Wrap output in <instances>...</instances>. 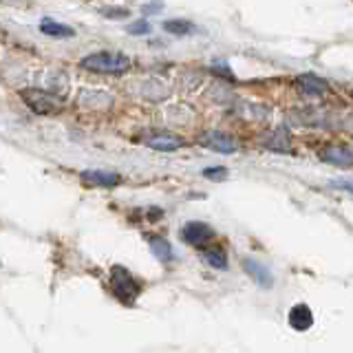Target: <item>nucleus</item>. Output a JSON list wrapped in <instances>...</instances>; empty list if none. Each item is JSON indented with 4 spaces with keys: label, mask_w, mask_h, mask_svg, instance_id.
Here are the masks:
<instances>
[{
    "label": "nucleus",
    "mask_w": 353,
    "mask_h": 353,
    "mask_svg": "<svg viewBox=\"0 0 353 353\" xmlns=\"http://www.w3.org/2000/svg\"><path fill=\"white\" fill-rule=\"evenodd\" d=\"M80 66L88 73L99 75H121L130 69V60L119 51H97L80 60Z\"/></svg>",
    "instance_id": "obj_1"
},
{
    "label": "nucleus",
    "mask_w": 353,
    "mask_h": 353,
    "mask_svg": "<svg viewBox=\"0 0 353 353\" xmlns=\"http://www.w3.org/2000/svg\"><path fill=\"white\" fill-rule=\"evenodd\" d=\"M110 292L124 305H135V301L141 294V283L121 265H113L110 270Z\"/></svg>",
    "instance_id": "obj_2"
},
{
    "label": "nucleus",
    "mask_w": 353,
    "mask_h": 353,
    "mask_svg": "<svg viewBox=\"0 0 353 353\" xmlns=\"http://www.w3.org/2000/svg\"><path fill=\"white\" fill-rule=\"evenodd\" d=\"M20 97L25 99L31 110H36L40 115H49V113H55V110H60V99L53 97L47 91H42V88H25V91L20 93Z\"/></svg>",
    "instance_id": "obj_3"
},
{
    "label": "nucleus",
    "mask_w": 353,
    "mask_h": 353,
    "mask_svg": "<svg viewBox=\"0 0 353 353\" xmlns=\"http://www.w3.org/2000/svg\"><path fill=\"white\" fill-rule=\"evenodd\" d=\"M181 239L188 243V245L205 250L208 243L214 239V230L208 223H203V221H190V223H185L181 228Z\"/></svg>",
    "instance_id": "obj_4"
},
{
    "label": "nucleus",
    "mask_w": 353,
    "mask_h": 353,
    "mask_svg": "<svg viewBox=\"0 0 353 353\" xmlns=\"http://www.w3.org/2000/svg\"><path fill=\"white\" fill-rule=\"evenodd\" d=\"M199 143H201L203 148L208 150H214V152H221V154H234L236 152V141L232 139L230 135L221 130H208L203 132L201 137H199Z\"/></svg>",
    "instance_id": "obj_5"
},
{
    "label": "nucleus",
    "mask_w": 353,
    "mask_h": 353,
    "mask_svg": "<svg viewBox=\"0 0 353 353\" xmlns=\"http://www.w3.org/2000/svg\"><path fill=\"white\" fill-rule=\"evenodd\" d=\"M241 265H243V272H245L250 279L261 287V290H272L274 287V276L263 263L254 261V259H243Z\"/></svg>",
    "instance_id": "obj_6"
},
{
    "label": "nucleus",
    "mask_w": 353,
    "mask_h": 353,
    "mask_svg": "<svg viewBox=\"0 0 353 353\" xmlns=\"http://www.w3.org/2000/svg\"><path fill=\"white\" fill-rule=\"evenodd\" d=\"M320 157L331 165H338V168H351V148L347 143H329Z\"/></svg>",
    "instance_id": "obj_7"
},
{
    "label": "nucleus",
    "mask_w": 353,
    "mask_h": 353,
    "mask_svg": "<svg viewBox=\"0 0 353 353\" xmlns=\"http://www.w3.org/2000/svg\"><path fill=\"white\" fill-rule=\"evenodd\" d=\"M296 86L298 91L303 95H309V97H320V95H327L329 93V84L325 80H320L318 75L314 73H305L296 80Z\"/></svg>",
    "instance_id": "obj_8"
},
{
    "label": "nucleus",
    "mask_w": 353,
    "mask_h": 353,
    "mask_svg": "<svg viewBox=\"0 0 353 353\" xmlns=\"http://www.w3.org/2000/svg\"><path fill=\"white\" fill-rule=\"evenodd\" d=\"M80 176L86 185H95V188H117L121 183V176L108 170H84Z\"/></svg>",
    "instance_id": "obj_9"
},
{
    "label": "nucleus",
    "mask_w": 353,
    "mask_h": 353,
    "mask_svg": "<svg viewBox=\"0 0 353 353\" xmlns=\"http://www.w3.org/2000/svg\"><path fill=\"white\" fill-rule=\"evenodd\" d=\"M148 148L152 150H159V152H172L176 148L183 146V139L176 137V135H170V132H157V135H150L143 139Z\"/></svg>",
    "instance_id": "obj_10"
},
{
    "label": "nucleus",
    "mask_w": 353,
    "mask_h": 353,
    "mask_svg": "<svg viewBox=\"0 0 353 353\" xmlns=\"http://www.w3.org/2000/svg\"><path fill=\"white\" fill-rule=\"evenodd\" d=\"M287 320H290V327L294 331H307L314 327V314L312 309H309L307 305H294L290 309V316H287Z\"/></svg>",
    "instance_id": "obj_11"
},
{
    "label": "nucleus",
    "mask_w": 353,
    "mask_h": 353,
    "mask_svg": "<svg viewBox=\"0 0 353 353\" xmlns=\"http://www.w3.org/2000/svg\"><path fill=\"white\" fill-rule=\"evenodd\" d=\"M40 31H42V36H49V38H55V40H66V38H73L75 36V29L73 27L62 25V22H55L53 18H42Z\"/></svg>",
    "instance_id": "obj_12"
},
{
    "label": "nucleus",
    "mask_w": 353,
    "mask_h": 353,
    "mask_svg": "<svg viewBox=\"0 0 353 353\" xmlns=\"http://www.w3.org/2000/svg\"><path fill=\"white\" fill-rule=\"evenodd\" d=\"M148 245H150V252H152V256L161 261V263H172L174 261V250L172 245L165 239H150L148 241Z\"/></svg>",
    "instance_id": "obj_13"
},
{
    "label": "nucleus",
    "mask_w": 353,
    "mask_h": 353,
    "mask_svg": "<svg viewBox=\"0 0 353 353\" xmlns=\"http://www.w3.org/2000/svg\"><path fill=\"white\" fill-rule=\"evenodd\" d=\"M265 146H268L270 150H276V152H290L292 150L290 132H287L285 128H279L274 135H270L268 139H265Z\"/></svg>",
    "instance_id": "obj_14"
},
{
    "label": "nucleus",
    "mask_w": 353,
    "mask_h": 353,
    "mask_svg": "<svg viewBox=\"0 0 353 353\" xmlns=\"http://www.w3.org/2000/svg\"><path fill=\"white\" fill-rule=\"evenodd\" d=\"M203 263L208 265V268L212 270H221L225 272L228 270V254L221 250V248H210V250H203Z\"/></svg>",
    "instance_id": "obj_15"
},
{
    "label": "nucleus",
    "mask_w": 353,
    "mask_h": 353,
    "mask_svg": "<svg viewBox=\"0 0 353 353\" xmlns=\"http://www.w3.org/2000/svg\"><path fill=\"white\" fill-rule=\"evenodd\" d=\"M161 27L165 33H170V36H188V33L194 31V25L188 20H165Z\"/></svg>",
    "instance_id": "obj_16"
},
{
    "label": "nucleus",
    "mask_w": 353,
    "mask_h": 353,
    "mask_svg": "<svg viewBox=\"0 0 353 353\" xmlns=\"http://www.w3.org/2000/svg\"><path fill=\"white\" fill-rule=\"evenodd\" d=\"M126 31L130 33V36H146V33H150V22L146 18L135 20L126 27Z\"/></svg>",
    "instance_id": "obj_17"
},
{
    "label": "nucleus",
    "mask_w": 353,
    "mask_h": 353,
    "mask_svg": "<svg viewBox=\"0 0 353 353\" xmlns=\"http://www.w3.org/2000/svg\"><path fill=\"white\" fill-rule=\"evenodd\" d=\"M228 168L225 165H214V168H205L203 170V176L210 181H225L228 179Z\"/></svg>",
    "instance_id": "obj_18"
},
{
    "label": "nucleus",
    "mask_w": 353,
    "mask_h": 353,
    "mask_svg": "<svg viewBox=\"0 0 353 353\" xmlns=\"http://www.w3.org/2000/svg\"><path fill=\"white\" fill-rule=\"evenodd\" d=\"M102 14L106 16V18H110V20H121V18H128L130 16V11L126 9V7H104L102 9Z\"/></svg>",
    "instance_id": "obj_19"
},
{
    "label": "nucleus",
    "mask_w": 353,
    "mask_h": 353,
    "mask_svg": "<svg viewBox=\"0 0 353 353\" xmlns=\"http://www.w3.org/2000/svg\"><path fill=\"white\" fill-rule=\"evenodd\" d=\"M214 71H216L219 75H225V77H228V80H234V75H232V73H230V69H228V66H225V64H216V66H214Z\"/></svg>",
    "instance_id": "obj_20"
},
{
    "label": "nucleus",
    "mask_w": 353,
    "mask_h": 353,
    "mask_svg": "<svg viewBox=\"0 0 353 353\" xmlns=\"http://www.w3.org/2000/svg\"><path fill=\"white\" fill-rule=\"evenodd\" d=\"M146 216H148L150 221H157V219H161V216H163V210H159V208H150Z\"/></svg>",
    "instance_id": "obj_21"
},
{
    "label": "nucleus",
    "mask_w": 353,
    "mask_h": 353,
    "mask_svg": "<svg viewBox=\"0 0 353 353\" xmlns=\"http://www.w3.org/2000/svg\"><path fill=\"white\" fill-rule=\"evenodd\" d=\"M161 7L163 5H143L141 11H143V14H154V11H161Z\"/></svg>",
    "instance_id": "obj_22"
}]
</instances>
